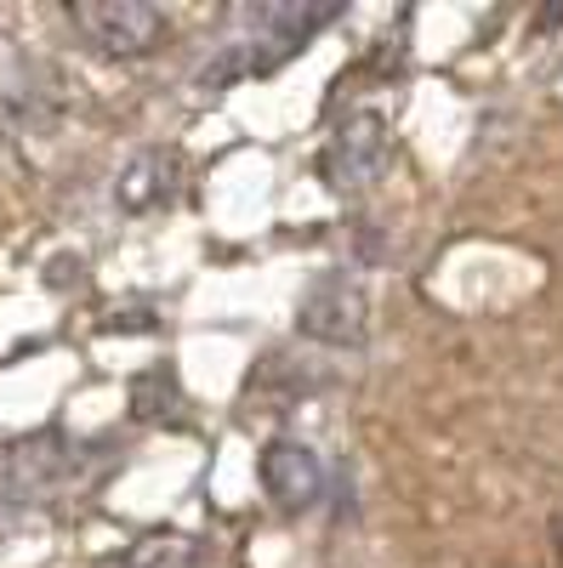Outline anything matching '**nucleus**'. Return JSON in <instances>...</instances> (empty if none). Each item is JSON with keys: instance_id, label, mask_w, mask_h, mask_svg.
<instances>
[{"instance_id": "5", "label": "nucleus", "mask_w": 563, "mask_h": 568, "mask_svg": "<svg viewBox=\"0 0 563 568\" xmlns=\"http://www.w3.org/2000/svg\"><path fill=\"white\" fill-rule=\"evenodd\" d=\"M262 489L273 506H285V511H308L319 495H324V460L319 449H308L302 438H273L262 449Z\"/></svg>"}, {"instance_id": "3", "label": "nucleus", "mask_w": 563, "mask_h": 568, "mask_svg": "<svg viewBox=\"0 0 563 568\" xmlns=\"http://www.w3.org/2000/svg\"><path fill=\"white\" fill-rule=\"evenodd\" d=\"M69 23L86 34V45H98L103 58H149L165 40V12L149 0H74Z\"/></svg>"}, {"instance_id": "4", "label": "nucleus", "mask_w": 563, "mask_h": 568, "mask_svg": "<svg viewBox=\"0 0 563 568\" xmlns=\"http://www.w3.org/2000/svg\"><path fill=\"white\" fill-rule=\"evenodd\" d=\"M296 329L319 347H359L370 329V302L348 273H319L296 296Z\"/></svg>"}, {"instance_id": "1", "label": "nucleus", "mask_w": 563, "mask_h": 568, "mask_svg": "<svg viewBox=\"0 0 563 568\" xmlns=\"http://www.w3.org/2000/svg\"><path fill=\"white\" fill-rule=\"evenodd\" d=\"M336 18H342V0H262V7H251L240 18V29L211 52V63L200 69V85L222 91L233 80H262L279 63H291L302 45L319 29H331Z\"/></svg>"}, {"instance_id": "6", "label": "nucleus", "mask_w": 563, "mask_h": 568, "mask_svg": "<svg viewBox=\"0 0 563 568\" xmlns=\"http://www.w3.org/2000/svg\"><path fill=\"white\" fill-rule=\"evenodd\" d=\"M171 176H177V160L171 154H137L125 171H120V205L125 211H149V205H160V200H171Z\"/></svg>"}, {"instance_id": "2", "label": "nucleus", "mask_w": 563, "mask_h": 568, "mask_svg": "<svg viewBox=\"0 0 563 568\" xmlns=\"http://www.w3.org/2000/svg\"><path fill=\"white\" fill-rule=\"evenodd\" d=\"M393 165V125L375 109H353L336 120V131L319 149V182L331 194H364L370 182H382Z\"/></svg>"}, {"instance_id": "7", "label": "nucleus", "mask_w": 563, "mask_h": 568, "mask_svg": "<svg viewBox=\"0 0 563 568\" xmlns=\"http://www.w3.org/2000/svg\"><path fill=\"white\" fill-rule=\"evenodd\" d=\"M557 562H563V524H557Z\"/></svg>"}]
</instances>
